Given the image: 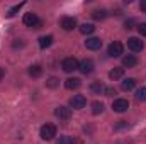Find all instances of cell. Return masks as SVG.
Instances as JSON below:
<instances>
[{"instance_id": "obj_20", "label": "cell", "mask_w": 146, "mask_h": 144, "mask_svg": "<svg viewBox=\"0 0 146 144\" xmlns=\"http://www.w3.org/2000/svg\"><path fill=\"white\" fill-rule=\"evenodd\" d=\"M90 90L94 92V93H104V90H106V87L100 83V81H94L92 85H90Z\"/></svg>"}, {"instance_id": "obj_7", "label": "cell", "mask_w": 146, "mask_h": 144, "mask_svg": "<svg viewBox=\"0 0 146 144\" xmlns=\"http://www.w3.org/2000/svg\"><path fill=\"white\" fill-rule=\"evenodd\" d=\"M85 105H87V98L83 95H73L72 98H70V107L75 108V110H80Z\"/></svg>"}, {"instance_id": "obj_27", "label": "cell", "mask_w": 146, "mask_h": 144, "mask_svg": "<svg viewBox=\"0 0 146 144\" xmlns=\"http://www.w3.org/2000/svg\"><path fill=\"white\" fill-rule=\"evenodd\" d=\"M138 32L141 34V36L146 37V22H141V24H138Z\"/></svg>"}, {"instance_id": "obj_29", "label": "cell", "mask_w": 146, "mask_h": 144, "mask_svg": "<svg viewBox=\"0 0 146 144\" xmlns=\"http://www.w3.org/2000/svg\"><path fill=\"white\" fill-rule=\"evenodd\" d=\"M139 9H141L143 12H146V0H141V3H139Z\"/></svg>"}, {"instance_id": "obj_9", "label": "cell", "mask_w": 146, "mask_h": 144, "mask_svg": "<svg viewBox=\"0 0 146 144\" xmlns=\"http://www.w3.org/2000/svg\"><path fill=\"white\" fill-rule=\"evenodd\" d=\"M85 48L90 49V51H97V49H100V48H102V41H100V37H88V39L85 41Z\"/></svg>"}, {"instance_id": "obj_24", "label": "cell", "mask_w": 146, "mask_h": 144, "mask_svg": "<svg viewBox=\"0 0 146 144\" xmlns=\"http://www.w3.org/2000/svg\"><path fill=\"white\" fill-rule=\"evenodd\" d=\"M46 85H48L49 88H56V87L60 85V80H58V78H54V76H51V78L46 81Z\"/></svg>"}, {"instance_id": "obj_13", "label": "cell", "mask_w": 146, "mask_h": 144, "mask_svg": "<svg viewBox=\"0 0 146 144\" xmlns=\"http://www.w3.org/2000/svg\"><path fill=\"white\" fill-rule=\"evenodd\" d=\"M136 78H126V80H122V83H121V88L124 90V92H131L134 87H136Z\"/></svg>"}, {"instance_id": "obj_5", "label": "cell", "mask_w": 146, "mask_h": 144, "mask_svg": "<svg viewBox=\"0 0 146 144\" xmlns=\"http://www.w3.org/2000/svg\"><path fill=\"white\" fill-rule=\"evenodd\" d=\"M127 48L133 51V53H139L145 49V42L139 39V37H129L127 39Z\"/></svg>"}, {"instance_id": "obj_22", "label": "cell", "mask_w": 146, "mask_h": 144, "mask_svg": "<svg viewBox=\"0 0 146 144\" xmlns=\"http://www.w3.org/2000/svg\"><path fill=\"white\" fill-rule=\"evenodd\" d=\"M24 5H26V2H21V3L14 5V7H12V9H10L9 12H7V17H14V15H15V14H17V12H19V10H21V9L24 7Z\"/></svg>"}, {"instance_id": "obj_15", "label": "cell", "mask_w": 146, "mask_h": 144, "mask_svg": "<svg viewBox=\"0 0 146 144\" xmlns=\"http://www.w3.org/2000/svg\"><path fill=\"white\" fill-rule=\"evenodd\" d=\"M51 44H53V36L39 37V48H41V49H46V48H49Z\"/></svg>"}, {"instance_id": "obj_30", "label": "cell", "mask_w": 146, "mask_h": 144, "mask_svg": "<svg viewBox=\"0 0 146 144\" xmlns=\"http://www.w3.org/2000/svg\"><path fill=\"white\" fill-rule=\"evenodd\" d=\"M3 75H5V71H3V68H0V80L3 78Z\"/></svg>"}, {"instance_id": "obj_4", "label": "cell", "mask_w": 146, "mask_h": 144, "mask_svg": "<svg viewBox=\"0 0 146 144\" xmlns=\"http://www.w3.org/2000/svg\"><path fill=\"white\" fill-rule=\"evenodd\" d=\"M122 53H124V46H122V42H119V41H114L109 46V49H107V54H109L110 58H119Z\"/></svg>"}, {"instance_id": "obj_26", "label": "cell", "mask_w": 146, "mask_h": 144, "mask_svg": "<svg viewBox=\"0 0 146 144\" xmlns=\"http://www.w3.org/2000/svg\"><path fill=\"white\" fill-rule=\"evenodd\" d=\"M117 92H115V88H112V87H106V90H104V95L106 97H114Z\"/></svg>"}, {"instance_id": "obj_6", "label": "cell", "mask_w": 146, "mask_h": 144, "mask_svg": "<svg viewBox=\"0 0 146 144\" xmlns=\"http://www.w3.org/2000/svg\"><path fill=\"white\" fill-rule=\"evenodd\" d=\"M127 108H129V102H127L126 98H115V100L112 102V110L117 112V114H122V112H126Z\"/></svg>"}, {"instance_id": "obj_10", "label": "cell", "mask_w": 146, "mask_h": 144, "mask_svg": "<svg viewBox=\"0 0 146 144\" xmlns=\"http://www.w3.org/2000/svg\"><path fill=\"white\" fill-rule=\"evenodd\" d=\"M94 68H95V65H94L92 59H83V61H80V65H78V70L83 73V75H90V73L94 71Z\"/></svg>"}, {"instance_id": "obj_19", "label": "cell", "mask_w": 146, "mask_h": 144, "mask_svg": "<svg viewBox=\"0 0 146 144\" xmlns=\"http://www.w3.org/2000/svg\"><path fill=\"white\" fill-rule=\"evenodd\" d=\"M92 17L95 19V20H102V19H106L107 17V10H104V9H97V10H94L92 12Z\"/></svg>"}, {"instance_id": "obj_11", "label": "cell", "mask_w": 146, "mask_h": 144, "mask_svg": "<svg viewBox=\"0 0 146 144\" xmlns=\"http://www.w3.org/2000/svg\"><path fill=\"white\" fill-rule=\"evenodd\" d=\"M61 27L65 31H73L76 27V19L75 17H63L61 19Z\"/></svg>"}, {"instance_id": "obj_16", "label": "cell", "mask_w": 146, "mask_h": 144, "mask_svg": "<svg viewBox=\"0 0 146 144\" xmlns=\"http://www.w3.org/2000/svg\"><path fill=\"white\" fill-rule=\"evenodd\" d=\"M124 76V68H114L109 71V78L110 80H119Z\"/></svg>"}, {"instance_id": "obj_25", "label": "cell", "mask_w": 146, "mask_h": 144, "mask_svg": "<svg viewBox=\"0 0 146 144\" xmlns=\"http://www.w3.org/2000/svg\"><path fill=\"white\" fill-rule=\"evenodd\" d=\"M56 144H73V139L70 136H60V139L56 141Z\"/></svg>"}, {"instance_id": "obj_28", "label": "cell", "mask_w": 146, "mask_h": 144, "mask_svg": "<svg viewBox=\"0 0 146 144\" xmlns=\"http://www.w3.org/2000/svg\"><path fill=\"white\" fill-rule=\"evenodd\" d=\"M133 24H134V20H133V19H129V20H126V24H124V26H126V29H133V27H131Z\"/></svg>"}, {"instance_id": "obj_12", "label": "cell", "mask_w": 146, "mask_h": 144, "mask_svg": "<svg viewBox=\"0 0 146 144\" xmlns=\"http://www.w3.org/2000/svg\"><path fill=\"white\" fill-rule=\"evenodd\" d=\"M138 65V58L134 56V54H126V56H122V66H126V68H134Z\"/></svg>"}, {"instance_id": "obj_17", "label": "cell", "mask_w": 146, "mask_h": 144, "mask_svg": "<svg viewBox=\"0 0 146 144\" xmlns=\"http://www.w3.org/2000/svg\"><path fill=\"white\" fill-rule=\"evenodd\" d=\"M42 75V68L39 66V65H33L31 68H29V76H33V78H39Z\"/></svg>"}, {"instance_id": "obj_3", "label": "cell", "mask_w": 146, "mask_h": 144, "mask_svg": "<svg viewBox=\"0 0 146 144\" xmlns=\"http://www.w3.org/2000/svg\"><path fill=\"white\" fill-rule=\"evenodd\" d=\"M78 65H80V61L76 58H65L63 63H61V68H63V71L72 73L75 70H78Z\"/></svg>"}, {"instance_id": "obj_21", "label": "cell", "mask_w": 146, "mask_h": 144, "mask_svg": "<svg viewBox=\"0 0 146 144\" xmlns=\"http://www.w3.org/2000/svg\"><path fill=\"white\" fill-rule=\"evenodd\" d=\"M95 31V26L94 24H82L80 26V32L82 34H92Z\"/></svg>"}, {"instance_id": "obj_18", "label": "cell", "mask_w": 146, "mask_h": 144, "mask_svg": "<svg viewBox=\"0 0 146 144\" xmlns=\"http://www.w3.org/2000/svg\"><path fill=\"white\" fill-rule=\"evenodd\" d=\"M102 112H104V104L99 102V100H95V102L92 104V114H94V115H99V114H102Z\"/></svg>"}, {"instance_id": "obj_8", "label": "cell", "mask_w": 146, "mask_h": 144, "mask_svg": "<svg viewBox=\"0 0 146 144\" xmlns=\"http://www.w3.org/2000/svg\"><path fill=\"white\" fill-rule=\"evenodd\" d=\"M54 115L60 119V120H68L72 117V108L65 107V105H60V107L54 108Z\"/></svg>"}, {"instance_id": "obj_2", "label": "cell", "mask_w": 146, "mask_h": 144, "mask_svg": "<svg viewBox=\"0 0 146 144\" xmlns=\"http://www.w3.org/2000/svg\"><path fill=\"white\" fill-rule=\"evenodd\" d=\"M39 136H41L44 141L54 139V136H56V126H53V124H44V126L41 127V131H39Z\"/></svg>"}, {"instance_id": "obj_1", "label": "cell", "mask_w": 146, "mask_h": 144, "mask_svg": "<svg viewBox=\"0 0 146 144\" xmlns=\"http://www.w3.org/2000/svg\"><path fill=\"white\" fill-rule=\"evenodd\" d=\"M22 22H24V26H27V27H34V29H39V27L42 26L41 19L37 17V14H34V12H27V14H24Z\"/></svg>"}, {"instance_id": "obj_23", "label": "cell", "mask_w": 146, "mask_h": 144, "mask_svg": "<svg viewBox=\"0 0 146 144\" xmlns=\"http://www.w3.org/2000/svg\"><path fill=\"white\" fill-rule=\"evenodd\" d=\"M136 100L138 102H146V87H141L136 92Z\"/></svg>"}, {"instance_id": "obj_14", "label": "cell", "mask_w": 146, "mask_h": 144, "mask_svg": "<svg viewBox=\"0 0 146 144\" xmlns=\"http://www.w3.org/2000/svg\"><path fill=\"white\" fill-rule=\"evenodd\" d=\"M80 85H82L80 78H68V80L65 81V87H66L68 90H76V88H80Z\"/></svg>"}]
</instances>
